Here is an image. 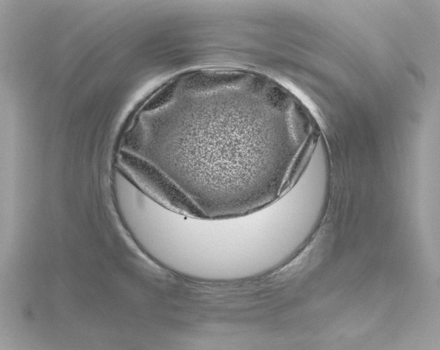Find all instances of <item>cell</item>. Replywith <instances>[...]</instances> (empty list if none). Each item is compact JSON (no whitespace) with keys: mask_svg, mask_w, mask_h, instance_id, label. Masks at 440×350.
<instances>
[{"mask_svg":"<svg viewBox=\"0 0 440 350\" xmlns=\"http://www.w3.org/2000/svg\"><path fill=\"white\" fill-rule=\"evenodd\" d=\"M178 81L143 111L152 115V142L138 157L150 193L205 218L273 203L304 164L306 113L261 74L208 70Z\"/></svg>","mask_w":440,"mask_h":350,"instance_id":"cell-1","label":"cell"}]
</instances>
